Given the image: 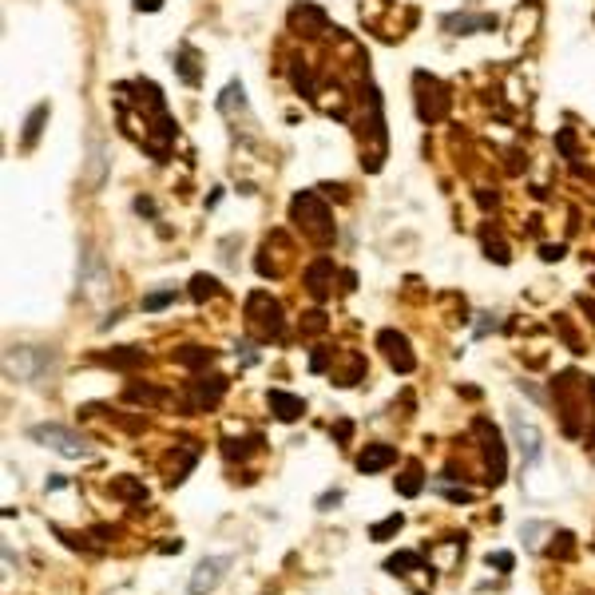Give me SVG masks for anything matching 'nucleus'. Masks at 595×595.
<instances>
[{
    "label": "nucleus",
    "instance_id": "nucleus-1",
    "mask_svg": "<svg viewBox=\"0 0 595 595\" xmlns=\"http://www.w3.org/2000/svg\"><path fill=\"white\" fill-rule=\"evenodd\" d=\"M28 437L44 440V445H52L56 452L72 457V461L87 457V440L80 437V433H72V429H64V425H32V429H28Z\"/></svg>",
    "mask_w": 595,
    "mask_h": 595
},
{
    "label": "nucleus",
    "instance_id": "nucleus-2",
    "mask_svg": "<svg viewBox=\"0 0 595 595\" xmlns=\"http://www.w3.org/2000/svg\"><path fill=\"white\" fill-rule=\"evenodd\" d=\"M227 568H231V556H210V559H203V564L194 568L191 587H187V592H191V595H210V592L222 583Z\"/></svg>",
    "mask_w": 595,
    "mask_h": 595
},
{
    "label": "nucleus",
    "instance_id": "nucleus-3",
    "mask_svg": "<svg viewBox=\"0 0 595 595\" xmlns=\"http://www.w3.org/2000/svg\"><path fill=\"white\" fill-rule=\"evenodd\" d=\"M512 433H516V445H520L524 461H528V464L540 461V452H544V437H540V429L528 425L524 417H512Z\"/></svg>",
    "mask_w": 595,
    "mask_h": 595
},
{
    "label": "nucleus",
    "instance_id": "nucleus-4",
    "mask_svg": "<svg viewBox=\"0 0 595 595\" xmlns=\"http://www.w3.org/2000/svg\"><path fill=\"white\" fill-rule=\"evenodd\" d=\"M397 461V452L389 449V445H373V449H365L361 457H357V468L361 473H377V468H385V464Z\"/></svg>",
    "mask_w": 595,
    "mask_h": 595
},
{
    "label": "nucleus",
    "instance_id": "nucleus-5",
    "mask_svg": "<svg viewBox=\"0 0 595 595\" xmlns=\"http://www.w3.org/2000/svg\"><path fill=\"white\" fill-rule=\"evenodd\" d=\"M270 405L278 409V417H282V421H294V417L302 413V401H298V397H290V393H278V389L270 393Z\"/></svg>",
    "mask_w": 595,
    "mask_h": 595
},
{
    "label": "nucleus",
    "instance_id": "nucleus-6",
    "mask_svg": "<svg viewBox=\"0 0 595 595\" xmlns=\"http://www.w3.org/2000/svg\"><path fill=\"white\" fill-rule=\"evenodd\" d=\"M381 345H389V361H393V365H401V369H413V357L405 353V338L381 334Z\"/></svg>",
    "mask_w": 595,
    "mask_h": 595
},
{
    "label": "nucleus",
    "instance_id": "nucleus-7",
    "mask_svg": "<svg viewBox=\"0 0 595 595\" xmlns=\"http://www.w3.org/2000/svg\"><path fill=\"white\" fill-rule=\"evenodd\" d=\"M445 28H464L468 32V28H496V20L492 16H449Z\"/></svg>",
    "mask_w": 595,
    "mask_h": 595
},
{
    "label": "nucleus",
    "instance_id": "nucleus-8",
    "mask_svg": "<svg viewBox=\"0 0 595 595\" xmlns=\"http://www.w3.org/2000/svg\"><path fill=\"white\" fill-rule=\"evenodd\" d=\"M48 120V103H40L32 115H28V127H24V143H36V135H40V123Z\"/></svg>",
    "mask_w": 595,
    "mask_h": 595
},
{
    "label": "nucleus",
    "instance_id": "nucleus-9",
    "mask_svg": "<svg viewBox=\"0 0 595 595\" xmlns=\"http://www.w3.org/2000/svg\"><path fill=\"white\" fill-rule=\"evenodd\" d=\"M397 528H401V512L389 516V520H381V524H373V540H385V536H393Z\"/></svg>",
    "mask_w": 595,
    "mask_h": 595
},
{
    "label": "nucleus",
    "instance_id": "nucleus-10",
    "mask_svg": "<svg viewBox=\"0 0 595 595\" xmlns=\"http://www.w3.org/2000/svg\"><path fill=\"white\" fill-rule=\"evenodd\" d=\"M417 564H421V559H417L413 552H401V556H393V559H389L385 568H389V571H397V568H417Z\"/></svg>",
    "mask_w": 595,
    "mask_h": 595
},
{
    "label": "nucleus",
    "instance_id": "nucleus-11",
    "mask_svg": "<svg viewBox=\"0 0 595 595\" xmlns=\"http://www.w3.org/2000/svg\"><path fill=\"white\" fill-rule=\"evenodd\" d=\"M207 294H215V278H194V298H207Z\"/></svg>",
    "mask_w": 595,
    "mask_h": 595
},
{
    "label": "nucleus",
    "instance_id": "nucleus-12",
    "mask_svg": "<svg viewBox=\"0 0 595 595\" xmlns=\"http://www.w3.org/2000/svg\"><path fill=\"white\" fill-rule=\"evenodd\" d=\"M417 488H421V480H417V473H409V476L401 480V492H405V496H413Z\"/></svg>",
    "mask_w": 595,
    "mask_h": 595
},
{
    "label": "nucleus",
    "instance_id": "nucleus-13",
    "mask_svg": "<svg viewBox=\"0 0 595 595\" xmlns=\"http://www.w3.org/2000/svg\"><path fill=\"white\" fill-rule=\"evenodd\" d=\"M167 302H171V294H151L143 306H147V310H159V306H167Z\"/></svg>",
    "mask_w": 595,
    "mask_h": 595
},
{
    "label": "nucleus",
    "instance_id": "nucleus-14",
    "mask_svg": "<svg viewBox=\"0 0 595 595\" xmlns=\"http://www.w3.org/2000/svg\"><path fill=\"white\" fill-rule=\"evenodd\" d=\"M338 500H341V492H326V496H322V500H317V508H322V512H326V508H329V504H338Z\"/></svg>",
    "mask_w": 595,
    "mask_h": 595
},
{
    "label": "nucleus",
    "instance_id": "nucleus-15",
    "mask_svg": "<svg viewBox=\"0 0 595 595\" xmlns=\"http://www.w3.org/2000/svg\"><path fill=\"white\" fill-rule=\"evenodd\" d=\"M492 564H496V568H504V571H508V568H512V556H508V552H496V556H492Z\"/></svg>",
    "mask_w": 595,
    "mask_h": 595
},
{
    "label": "nucleus",
    "instance_id": "nucleus-16",
    "mask_svg": "<svg viewBox=\"0 0 595 595\" xmlns=\"http://www.w3.org/2000/svg\"><path fill=\"white\" fill-rule=\"evenodd\" d=\"M163 0H135V8H143V13H155Z\"/></svg>",
    "mask_w": 595,
    "mask_h": 595
}]
</instances>
